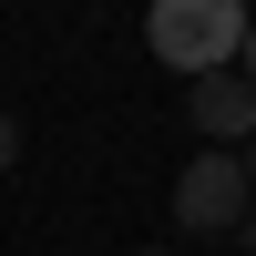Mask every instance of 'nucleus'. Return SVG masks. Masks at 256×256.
Wrapping results in <instances>:
<instances>
[{"mask_svg":"<svg viewBox=\"0 0 256 256\" xmlns=\"http://www.w3.org/2000/svg\"><path fill=\"white\" fill-rule=\"evenodd\" d=\"M144 41H154L164 72H226V62L246 52V0H154L144 10Z\"/></svg>","mask_w":256,"mask_h":256,"instance_id":"f257e3e1","label":"nucleus"},{"mask_svg":"<svg viewBox=\"0 0 256 256\" xmlns=\"http://www.w3.org/2000/svg\"><path fill=\"white\" fill-rule=\"evenodd\" d=\"M246 205H256L246 154H226V144H205V154L174 174V226H184V236H236V226H246Z\"/></svg>","mask_w":256,"mask_h":256,"instance_id":"f03ea898","label":"nucleus"},{"mask_svg":"<svg viewBox=\"0 0 256 256\" xmlns=\"http://www.w3.org/2000/svg\"><path fill=\"white\" fill-rule=\"evenodd\" d=\"M184 123H195L205 144H226V154H236V144L256 134V82L236 72V62H226V72H195V82H184Z\"/></svg>","mask_w":256,"mask_h":256,"instance_id":"7ed1b4c3","label":"nucleus"},{"mask_svg":"<svg viewBox=\"0 0 256 256\" xmlns=\"http://www.w3.org/2000/svg\"><path fill=\"white\" fill-rule=\"evenodd\" d=\"M10 164H20V123L0 113V174H10Z\"/></svg>","mask_w":256,"mask_h":256,"instance_id":"20e7f679","label":"nucleus"},{"mask_svg":"<svg viewBox=\"0 0 256 256\" xmlns=\"http://www.w3.org/2000/svg\"><path fill=\"white\" fill-rule=\"evenodd\" d=\"M236 72H246V82H256V20H246V52H236Z\"/></svg>","mask_w":256,"mask_h":256,"instance_id":"39448f33","label":"nucleus"},{"mask_svg":"<svg viewBox=\"0 0 256 256\" xmlns=\"http://www.w3.org/2000/svg\"><path fill=\"white\" fill-rule=\"evenodd\" d=\"M236 236H246V256H256V205H246V226H236Z\"/></svg>","mask_w":256,"mask_h":256,"instance_id":"423d86ee","label":"nucleus"},{"mask_svg":"<svg viewBox=\"0 0 256 256\" xmlns=\"http://www.w3.org/2000/svg\"><path fill=\"white\" fill-rule=\"evenodd\" d=\"M246 184H256V134H246Z\"/></svg>","mask_w":256,"mask_h":256,"instance_id":"0eeeda50","label":"nucleus"},{"mask_svg":"<svg viewBox=\"0 0 256 256\" xmlns=\"http://www.w3.org/2000/svg\"><path fill=\"white\" fill-rule=\"evenodd\" d=\"M144 256H164V246H144Z\"/></svg>","mask_w":256,"mask_h":256,"instance_id":"6e6552de","label":"nucleus"}]
</instances>
